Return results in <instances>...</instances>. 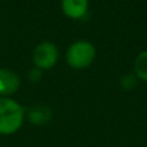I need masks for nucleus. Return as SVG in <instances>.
Returning <instances> with one entry per match:
<instances>
[{
  "label": "nucleus",
  "instance_id": "nucleus-1",
  "mask_svg": "<svg viewBox=\"0 0 147 147\" xmlns=\"http://www.w3.org/2000/svg\"><path fill=\"white\" fill-rule=\"evenodd\" d=\"M25 112L20 103L9 97H0V134H13L23 123Z\"/></svg>",
  "mask_w": 147,
  "mask_h": 147
},
{
  "label": "nucleus",
  "instance_id": "nucleus-2",
  "mask_svg": "<svg viewBox=\"0 0 147 147\" xmlns=\"http://www.w3.org/2000/svg\"><path fill=\"white\" fill-rule=\"evenodd\" d=\"M96 58V47L86 40H79L71 44L66 53V59L70 67L83 70L89 67Z\"/></svg>",
  "mask_w": 147,
  "mask_h": 147
},
{
  "label": "nucleus",
  "instance_id": "nucleus-3",
  "mask_svg": "<svg viewBox=\"0 0 147 147\" xmlns=\"http://www.w3.org/2000/svg\"><path fill=\"white\" fill-rule=\"evenodd\" d=\"M34 63L40 70L52 69L58 61V49L53 43L44 41L35 48L32 54Z\"/></svg>",
  "mask_w": 147,
  "mask_h": 147
},
{
  "label": "nucleus",
  "instance_id": "nucleus-4",
  "mask_svg": "<svg viewBox=\"0 0 147 147\" xmlns=\"http://www.w3.org/2000/svg\"><path fill=\"white\" fill-rule=\"evenodd\" d=\"M21 85V79L14 71L7 69H0V96L7 97L18 90Z\"/></svg>",
  "mask_w": 147,
  "mask_h": 147
},
{
  "label": "nucleus",
  "instance_id": "nucleus-5",
  "mask_svg": "<svg viewBox=\"0 0 147 147\" xmlns=\"http://www.w3.org/2000/svg\"><path fill=\"white\" fill-rule=\"evenodd\" d=\"M62 10L69 18L81 20L88 13V0H62Z\"/></svg>",
  "mask_w": 147,
  "mask_h": 147
},
{
  "label": "nucleus",
  "instance_id": "nucleus-6",
  "mask_svg": "<svg viewBox=\"0 0 147 147\" xmlns=\"http://www.w3.org/2000/svg\"><path fill=\"white\" fill-rule=\"evenodd\" d=\"M28 120L35 125H47L52 120V110L45 105H36L28 111Z\"/></svg>",
  "mask_w": 147,
  "mask_h": 147
},
{
  "label": "nucleus",
  "instance_id": "nucleus-7",
  "mask_svg": "<svg viewBox=\"0 0 147 147\" xmlns=\"http://www.w3.org/2000/svg\"><path fill=\"white\" fill-rule=\"evenodd\" d=\"M134 74L140 80L147 81V51H143L136 57Z\"/></svg>",
  "mask_w": 147,
  "mask_h": 147
},
{
  "label": "nucleus",
  "instance_id": "nucleus-8",
  "mask_svg": "<svg viewBox=\"0 0 147 147\" xmlns=\"http://www.w3.org/2000/svg\"><path fill=\"white\" fill-rule=\"evenodd\" d=\"M137 80L138 78L136 76V74H127V75H124L121 78V80H120V85H121V88L124 89V90H132V89H134L136 86H137Z\"/></svg>",
  "mask_w": 147,
  "mask_h": 147
},
{
  "label": "nucleus",
  "instance_id": "nucleus-9",
  "mask_svg": "<svg viewBox=\"0 0 147 147\" xmlns=\"http://www.w3.org/2000/svg\"><path fill=\"white\" fill-rule=\"evenodd\" d=\"M28 79H30L31 81H34V83L39 81V80L41 79V70H40V69H38V67L32 69L30 72H28Z\"/></svg>",
  "mask_w": 147,
  "mask_h": 147
}]
</instances>
